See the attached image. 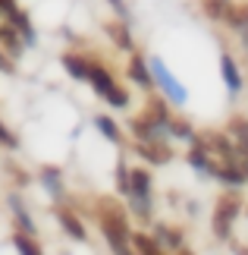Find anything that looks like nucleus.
I'll use <instances>...</instances> for the list:
<instances>
[{
	"label": "nucleus",
	"mask_w": 248,
	"mask_h": 255,
	"mask_svg": "<svg viewBox=\"0 0 248 255\" xmlns=\"http://www.w3.org/2000/svg\"><path fill=\"white\" fill-rule=\"evenodd\" d=\"M201 9H204L207 19L223 22V19L230 16V9H233V0H201Z\"/></svg>",
	"instance_id": "obj_11"
},
{
	"label": "nucleus",
	"mask_w": 248,
	"mask_h": 255,
	"mask_svg": "<svg viewBox=\"0 0 248 255\" xmlns=\"http://www.w3.org/2000/svg\"><path fill=\"white\" fill-rule=\"evenodd\" d=\"M94 126H97V129H101V132H104L110 142H120V139H123V135H120V126H116V123L110 120V117H97Z\"/></svg>",
	"instance_id": "obj_18"
},
{
	"label": "nucleus",
	"mask_w": 248,
	"mask_h": 255,
	"mask_svg": "<svg viewBox=\"0 0 248 255\" xmlns=\"http://www.w3.org/2000/svg\"><path fill=\"white\" fill-rule=\"evenodd\" d=\"M142 117L151 126H157V129H161V126H166V120H170V111H166V101L161 95H148V104H145V111H142Z\"/></svg>",
	"instance_id": "obj_8"
},
{
	"label": "nucleus",
	"mask_w": 248,
	"mask_h": 255,
	"mask_svg": "<svg viewBox=\"0 0 248 255\" xmlns=\"http://www.w3.org/2000/svg\"><path fill=\"white\" fill-rule=\"evenodd\" d=\"M157 240H161V243H166L170 249H179V252H185V249H182V233H179V230H173V227H157Z\"/></svg>",
	"instance_id": "obj_16"
},
{
	"label": "nucleus",
	"mask_w": 248,
	"mask_h": 255,
	"mask_svg": "<svg viewBox=\"0 0 248 255\" xmlns=\"http://www.w3.org/2000/svg\"><path fill=\"white\" fill-rule=\"evenodd\" d=\"M151 76H154V82L161 85V92L170 98V101H176V104H185L188 101V92H185V85L176 79V76L164 66V60L161 57H154L151 60Z\"/></svg>",
	"instance_id": "obj_4"
},
{
	"label": "nucleus",
	"mask_w": 248,
	"mask_h": 255,
	"mask_svg": "<svg viewBox=\"0 0 248 255\" xmlns=\"http://www.w3.org/2000/svg\"><path fill=\"white\" fill-rule=\"evenodd\" d=\"M135 151L142 154L145 161H151V164H166V161H173V148L166 142H161L157 135H151V139H135Z\"/></svg>",
	"instance_id": "obj_5"
},
{
	"label": "nucleus",
	"mask_w": 248,
	"mask_h": 255,
	"mask_svg": "<svg viewBox=\"0 0 248 255\" xmlns=\"http://www.w3.org/2000/svg\"><path fill=\"white\" fill-rule=\"evenodd\" d=\"M220 76H223V85H226V92L230 95H239L242 92V70H239V63H236V57L233 54H220Z\"/></svg>",
	"instance_id": "obj_6"
},
{
	"label": "nucleus",
	"mask_w": 248,
	"mask_h": 255,
	"mask_svg": "<svg viewBox=\"0 0 248 255\" xmlns=\"http://www.w3.org/2000/svg\"><path fill=\"white\" fill-rule=\"evenodd\" d=\"M104 32L113 38V44H116V47H123V51H132V32H129L126 19H116V22H107V25H104Z\"/></svg>",
	"instance_id": "obj_10"
},
{
	"label": "nucleus",
	"mask_w": 248,
	"mask_h": 255,
	"mask_svg": "<svg viewBox=\"0 0 248 255\" xmlns=\"http://www.w3.org/2000/svg\"><path fill=\"white\" fill-rule=\"evenodd\" d=\"M129 79L138 82L142 88H154V76H151V66H148L138 54H132V60H129Z\"/></svg>",
	"instance_id": "obj_9"
},
{
	"label": "nucleus",
	"mask_w": 248,
	"mask_h": 255,
	"mask_svg": "<svg viewBox=\"0 0 248 255\" xmlns=\"http://www.w3.org/2000/svg\"><path fill=\"white\" fill-rule=\"evenodd\" d=\"M0 145H6V148H16V145H19V142H16V135L9 132L3 123H0Z\"/></svg>",
	"instance_id": "obj_20"
},
{
	"label": "nucleus",
	"mask_w": 248,
	"mask_h": 255,
	"mask_svg": "<svg viewBox=\"0 0 248 255\" xmlns=\"http://www.w3.org/2000/svg\"><path fill=\"white\" fill-rule=\"evenodd\" d=\"M226 132L236 142V151L248 158V114H233L230 123H226Z\"/></svg>",
	"instance_id": "obj_7"
},
{
	"label": "nucleus",
	"mask_w": 248,
	"mask_h": 255,
	"mask_svg": "<svg viewBox=\"0 0 248 255\" xmlns=\"http://www.w3.org/2000/svg\"><path fill=\"white\" fill-rule=\"evenodd\" d=\"M0 73H13V66H9V60L3 54H0Z\"/></svg>",
	"instance_id": "obj_22"
},
{
	"label": "nucleus",
	"mask_w": 248,
	"mask_h": 255,
	"mask_svg": "<svg viewBox=\"0 0 248 255\" xmlns=\"http://www.w3.org/2000/svg\"><path fill=\"white\" fill-rule=\"evenodd\" d=\"M242 205H245V199H242L239 186H226V192L217 195L214 214H211V230L217 240H233V227L242 218Z\"/></svg>",
	"instance_id": "obj_2"
},
{
	"label": "nucleus",
	"mask_w": 248,
	"mask_h": 255,
	"mask_svg": "<svg viewBox=\"0 0 248 255\" xmlns=\"http://www.w3.org/2000/svg\"><path fill=\"white\" fill-rule=\"evenodd\" d=\"M13 243H16V249H19V252H28V255H38V252H41V246H38L35 240H28L25 233H19Z\"/></svg>",
	"instance_id": "obj_19"
},
{
	"label": "nucleus",
	"mask_w": 248,
	"mask_h": 255,
	"mask_svg": "<svg viewBox=\"0 0 248 255\" xmlns=\"http://www.w3.org/2000/svg\"><path fill=\"white\" fill-rule=\"evenodd\" d=\"M63 66H66V73L73 76V79H88V73H91V63L82 60V57H76V54H66Z\"/></svg>",
	"instance_id": "obj_13"
},
{
	"label": "nucleus",
	"mask_w": 248,
	"mask_h": 255,
	"mask_svg": "<svg viewBox=\"0 0 248 255\" xmlns=\"http://www.w3.org/2000/svg\"><path fill=\"white\" fill-rule=\"evenodd\" d=\"M166 129H170V135H176V139H192V123L182 120V117H170L166 120Z\"/></svg>",
	"instance_id": "obj_15"
},
{
	"label": "nucleus",
	"mask_w": 248,
	"mask_h": 255,
	"mask_svg": "<svg viewBox=\"0 0 248 255\" xmlns=\"http://www.w3.org/2000/svg\"><path fill=\"white\" fill-rule=\"evenodd\" d=\"M97 224H101L107 243H110L113 252H129L132 249V233H129V214L116 199L104 195L97 202Z\"/></svg>",
	"instance_id": "obj_1"
},
{
	"label": "nucleus",
	"mask_w": 248,
	"mask_h": 255,
	"mask_svg": "<svg viewBox=\"0 0 248 255\" xmlns=\"http://www.w3.org/2000/svg\"><path fill=\"white\" fill-rule=\"evenodd\" d=\"M132 249L142 252V255H157V252H164L161 240H157V237H148V233H132Z\"/></svg>",
	"instance_id": "obj_12"
},
{
	"label": "nucleus",
	"mask_w": 248,
	"mask_h": 255,
	"mask_svg": "<svg viewBox=\"0 0 248 255\" xmlns=\"http://www.w3.org/2000/svg\"><path fill=\"white\" fill-rule=\"evenodd\" d=\"M107 3H110V6L116 9V13H120V19H129V9H126L123 0H107Z\"/></svg>",
	"instance_id": "obj_21"
},
{
	"label": "nucleus",
	"mask_w": 248,
	"mask_h": 255,
	"mask_svg": "<svg viewBox=\"0 0 248 255\" xmlns=\"http://www.w3.org/2000/svg\"><path fill=\"white\" fill-rule=\"evenodd\" d=\"M88 82L94 85V92L101 95V98H107L113 107H126L129 104V92L126 88H120L113 82V76H110V70H104V66H97V63H91V73H88Z\"/></svg>",
	"instance_id": "obj_3"
},
{
	"label": "nucleus",
	"mask_w": 248,
	"mask_h": 255,
	"mask_svg": "<svg viewBox=\"0 0 248 255\" xmlns=\"http://www.w3.org/2000/svg\"><path fill=\"white\" fill-rule=\"evenodd\" d=\"M57 218H60L63 230H66L73 240H85V227H82V221H79L73 211H66V208H63V211H57Z\"/></svg>",
	"instance_id": "obj_14"
},
{
	"label": "nucleus",
	"mask_w": 248,
	"mask_h": 255,
	"mask_svg": "<svg viewBox=\"0 0 248 255\" xmlns=\"http://www.w3.org/2000/svg\"><path fill=\"white\" fill-rule=\"evenodd\" d=\"M223 22H230V28H248V3L233 6V9H230V16H226Z\"/></svg>",
	"instance_id": "obj_17"
}]
</instances>
